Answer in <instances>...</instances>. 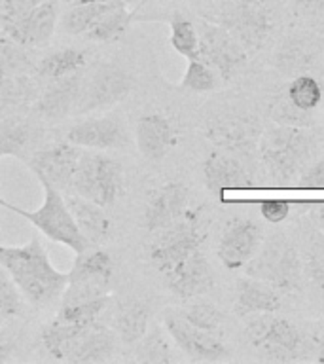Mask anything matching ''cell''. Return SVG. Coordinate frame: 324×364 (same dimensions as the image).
<instances>
[{"label": "cell", "mask_w": 324, "mask_h": 364, "mask_svg": "<svg viewBox=\"0 0 324 364\" xmlns=\"http://www.w3.org/2000/svg\"><path fill=\"white\" fill-rule=\"evenodd\" d=\"M0 264L23 298L36 307L53 304L67 289L68 272L53 266L50 252L38 237L23 245L0 243Z\"/></svg>", "instance_id": "6da1fadb"}, {"label": "cell", "mask_w": 324, "mask_h": 364, "mask_svg": "<svg viewBox=\"0 0 324 364\" xmlns=\"http://www.w3.org/2000/svg\"><path fill=\"white\" fill-rule=\"evenodd\" d=\"M315 141L303 127L275 125L261 131L258 152L275 184L286 186L298 181L300 173L311 161Z\"/></svg>", "instance_id": "7a4b0ae2"}, {"label": "cell", "mask_w": 324, "mask_h": 364, "mask_svg": "<svg viewBox=\"0 0 324 364\" xmlns=\"http://www.w3.org/2000/svg\"><path fill=\"white\" fill-rule=\"evenodd\" d=\"M38 182L42 186V198H44L38 209L27 210L19 207V205L8 203L4 199H2L0 205L31 222L42 235H45L53 243L67 247V249L72 250L74 255L90 249V241L82 235L80 228L74 222L72 213H70L67 201H65V193L61 190H57L55 186H51L50 182Z\"/></svg>", "instance_id": "3957f363"}, {"label": "cell", "mask_w": 324, "mask_h": 364, "mask_svg": "<svg viewBox=\"0 0 324 364\" xmlns=\"http://www.w3.org/2000/svg\"><path fill=\"white\" fill-rule=\"evenodd\" d=\"M207 241V216L203 207H188L186 213L171 226L153 233L148 245V258L161 275L178 264L182 258L201 249Z\"/></svg>", "instance_id": "277c9868"}, {"label": "cell", "mask_w": 324, "mask_h": 364, "mask_svg": "<svg viewBox=\"0 0 324 364\" xmlns=\"http://www.w3.org/2000/svg\"><path fill=\"white\" fill-rule=\"evenodd\" d=\"M301 266L300 255L294 243L286 235L277 233L264 239L252 260L247 264V275L266 281L281 294H288L301 289Z\"/></svg>", "instance_id": "5b68a950"}, {"label": "cell", "mask_w": 324, "mask_h": 364, "mask_svg": "<svg viewBox=\"0 0 324 364\" xmlns=\"http://www.w3.org/2000/svg\"><path fill=\"white\" fill-rule=\"evenodd\" d=\"M124 169L119 161L107 154L90 150L80 156L67 192L78 193L107 209L124 196Z\"/></svg>", "instance_id": "8992f818"}, {"label": "cell", "mask_w": 324, "mask_h": 364, "mask_svg": "<svg viewBox=\"0 0 324 364\" xmlns=\"http://www.w3.org/2000/svg\"><path fill=\"white\" fill-rule=\"evenodd\" d=\"M244 334L247 340L267 360H294L303 351V334L288 318L275 317L273 313L249 315Z\"/></svg>", "instance_id": "52a82bcc"}, {"label": "cell", "mask_w": 324, "mask_h": 364, "mask_svg": "<svg viewBox=\"0 0 324 364\" xmlns=\"http://www.w3.org/2000/svg\"><path fill=\"white\" fill-rule=\"evenodd\" d=\"M216 23L227 28L247 53H256L271 36L275 16L264 0H235L222 8Z\"/></svg>", "instance_id": "ba28073f"}, {"label": "cell", "mask_w": 324, "mask_h": 364, "mask_svg": "<svg viewBox=\"0 0 324 364\" xmlns=\"http://www.w3.org/2000/svg\"><path fill=\"white\" fill-rule=\"evenodd\" d=\"M133 87H135V80L125 68L116 63H101L93 68L91 76L82 82V91L74 116H85L116 107L118 102L127 99Z\"/></svg>", "instance_id": "9c48e42d"}, {"label": "cell", "mask_w": 324, "mask_h": 364, "mask_svg": "<svg viewBox=\"0 0 324 364\" xmlns=\"http://www.w3.org/2000/svg\"><path fill=\"white\" fill-rule=\"evenodd\" d=\"M198 33L199 57L220 74L222 82H230L235 78L249 61L247 50L233 38V34L227 28L222 27L220 23L201 19Z\"/></svg>", "instance_id": "30bf717a"}, {"label": "cell", "mask_w": 324, "mask_h": 364, "mask_svg": "<svg viewBox=\"0 0 324 364\" xmlns=\"http://www.w3.org/2000/svg\"><path fill=\"white\" fill-rule=\"evenodd\" d=\"M161 321H163L167 336L190 360L216 363V360H224L230 357V349L224 340L216 336V332L193 326L178 311H173V309L165 311Z\"/></svg>", "instance_id": "8fae6325"}, {"label": "cell", "mask_w": 324, "mask_h": 364, "mask_svg": "<svg viewBox=\"0 0 324 364\" xmlns=\"http://www.w3.org/2000/svg\"><path fill=\"white\" fill-rule=\"evenodd\" d=\"M205 136L212 144L241 156L252 158L261 136V125L254 116L249 114H220L210 118L205 127Z\"/></svg>", "instance_id": "7c38bea8"}, {"label": "cell", "mask_w": 324, "mask_h": 364, "mask_svg": "<svg viewBox=\"0 0 324 364\" xmlns=\"http://www.w3.org/2000/svg\"><path fill=\"white\" fill-rule=\"evenodd\" d=\"M67 141L82 150H122L129 146V131L118 116H93L70 125Z\"/></svg>", "instance_id": "4fadbf2b"}, {"label": "cell", "mask_w": 324, "mask_h": 364, "mask_svg": "<svg viewBox=\"0 0 324 364\" xmlns=\"http://www.w3.org/2000/svg\"><path fill=\"white\" fill-rule=\"evenodd\" d=\"M266 233L258 222L250 218H235L224 228L220 243H218V258L227 269H241L252 260V256L264 243Z\"/></svg>", "instance_id": "5bb4252c"}, {"label": "cell", "mask_w": 324, "mask_h": 364, "mask_svg": "<svg viewBox=\"0 0 324 364\" xmlns=\"http://www.w3.org/2000/svg\"><path fill=\"white\" fill-rule=\"evenodd\" d=\"M80 156H82V148L72 142H53L34 152L33 158L28 159V167L38 181L50 182L57 190L67 192Z\"/></svg>", "instance_id": "9a60e30c"}, {"label": "cell", "mask_w": 324, "mask_h": 364, "mask_svg": "<svg viewBox=\"0 0 324 364\" xmlns=\"http://www.w3.org/2000/svg\"><path fill=\"white\" fill-rule=\"evenodd\" d=\"M167 289L180 300H192L203 296L215 287V272L210 262L201 249L193 250L192 255L182 258L178 264L163 273Z\"/></svg>", "instance_id": "2e32d148"}, {"label": "cell", "mask_w": 324, "mask_h": 364, "mask_svg": "<svg viewBox=\"0 0 324 364\" xmlns=\"http://www.w3.org/2000/svg\"><path fill=\"white\" fill-rule=\"evenodd\" d=\"M59 23V6L55 0H45L17 19L4 23V33L23 48H42L50 44Z\"/></svg>", "instance_id": "e0dca14e"}, {"label": "cell", "mask_w": 324, "mask_h": 364, "mask_svg": "<svg viewBox=\"0 0 324 364\" xmlns=\"http://www.w3.org/2000/svg\"><path fill=\"white\" fill-rule=\"evenodd\" d=\"M190 207V190L184 182L171 181L156 188L146 199L142 224L148 233H156L178 220Z\"/></svg>", "instance_id": "ac0fdd59"}, {"label": "cell", "mask_w": 324, "mask_h": 364, "mask_svg": "<svg viewBox=\"0 0 324 364\" xmlns=\"http://www.w3.org/2000/svg\"><path fill=\"white\" fill-rule=\"evenodd\" d=\"M205 186L210 193L222 196L227 190H243L252 186V173L241 156L227 150L210 152L203 161Z\"/></svg>", "instance_id": "d6986e66"}, {"label": "cell", "mask_w": 324, "mask_h": 364, "mask_svg": "<svg viewBox=\"0 0 324 364\" xmlns=\"http://www.w3.org/2000/svg\"><path fill=\"white\" fill-rule=\"evenodd\" d=\"M178 142L175 124L167 116L158 112L144 114L136 119L135 144L144 159L158 164L169 156Z\"/></svg>", "instance_id": "ffe728a7"}, {"label": "cell", "mask_w": 324, "mask_h": 364, "mask_svg": "<svg viewBox=\"0 0 324 364\" xmlns=\"http://www.w3.org/2000/svg\"><path fill=\"white\" fill-rule=\"evenodd\" d=\"M82 74H72L65 78L51 80L50 85L45 87L34 101V112L42 119L48 122H59L67 116L74 114L78 105L80 91H82Z\"/></svg>", "instance_id": "44dd1931"}, {"label": "cell", "mask_w": 324, "mask_h": 364, "mask_svg": "<svg viewBox=\"0 0 324 364\" xmlns=\"http://www.w3.org/2000/svg\"><path fill=\"white\" fill-rule=\"evenodd\" d=\"M65 193V201H67L68 209L72 213L74 222L80 228L82 235L90 241L91 247H101L112 230V222H110V216L107 215L104 207L95 203V201L82 198L78 193Z\"/></svg>", "instance_id": "7402d4cb"}, {"label": "cell", "mask_w": 324, "mask_h": 364, "mask_svg": "<svg viewBox=\"0 0 324 364\" xmlns=\"http://www.w3.org/2000/svg\"><path fill=\"white\" fill-rule=\"evenodd\" d=\"M320 46L309 36H288L277 46L273 53V67L284 76L309 73L318 63Z\"/></svg>", "instance_id": "603a6c76"}, {"label": "cell", "mask_w": 324, "mask_h": 364, "mask_svg": "<svg viewBox=\"0 0 324 364\" xmlns=\"http://www.w3.org/2000/svg\"><path fill=\"white\" fill-rule=\"evenodd\" d=\"M114 279V260L110 252L101 247H90L76 255L68 272V283L90 284L110 290Z\"/></svg>", "instance_id": "cb8c5ba5"}, {"label": "cell", "mask_w": 324, "mask_h": 364, "mask_svg": "<svg viewBox=\"0 0 324 364\" xmlns=\"http://www.w3.org/2000/svg\"><path fill=\"white\" fill-rule=\"evenodd\" d=\"M283 306L281 292L266 281L256 277H243L235 283V313L249 317L256 313H275Z\"/></svg>", "instance_id": "d4e9b609"}, {"label": "cell", "mask_w": 324, "mask_h": 364, "mask_svg": "<svg viewBox=\"0 0 324 364\" xmlns=\"http://www.w3.org/2000/svg\"><path fill=\"white\" fill-rule=\"evenodd\" d=\"M116 340L118 336L107 326L99 323H93L85 326L82 336L76 341L74 351L70 353L67 363L72 364H93L104 363L112 357L116 351Z\"/></svg>", "instance_id": "484cf974"}, {"label": "cell", "mask_w": 324, "mask_h": 364, "mask_svg": "<svg viewBox=\"0 0 324 364\" xmlns=\"http://www.w3.org/2000/svg\"><path fill=\"white\" fill-rule=\"evenodd\" d=\"M150 318H152V311L148 304L133 300L124 307H119V311L116 313L114 332L124 346L135 347V343H139L150 328Z\"/></svg>", "instance_id": "4316f807"}, {"label": "cell", "mask_w": 324, "mask_h": 364, "mask_svg": "<svg viewBox=\"0 0 324 364\" xmlns=\"http://www.w3.org/2000/svg\"><path fill=\"white\" fill-rule=\"evenodd\" d=\"M124 0H101V2H80L70 4L61 16L63 31L70 36H84L107 11Z\"/></svg>", "instance_id": "83f0119b"}, {"label": "cell", "mask_w": 324, "mask_h": 364, "mask_svg": "<svg viewBox=\"0 0 324 364\" xmlns=\"http://www.w3.org/2000/svg\"><path fill=\"white\" fill-rule=\"evenodd\" d=\"M85 326H82V324L68 323V321L55 317L50 324H45L44 330H42L44 349L55 360H68Z\"/></svg>", "instance_id": "f1b7e54d"}, {"label": "cell", "mask_w": 324, "mask_h": 364, "mask_svg": "<svg viewBox=\"0 0 324 364\" xmlns=\"http://www.w3.org/2000/svg\"><path fill=\"white\" fill-rule=\"evenodd\" d=\"M87 65V53L85 50L80 48H63V50L51 51L50 55L40 59L36 73L40 78L48 80H59L65 76H72V74L82 73V68Z\"/></svg>", "instance_id": "f546056e"}, {"label": "cell", "mask_w": 324, "mask_h": 364, "mask_svg": "<svg viewBox=\"0 0 324 364\" xmlns=\"http://www.w3.org/2000/svg\"><path fill=\"white\" fill-rule=\"evenodd\" d=\"M131 19H133V8H131V2L124 0L118 6H114L112 10L107 11L84 36L91 42L110 44L124 36Z\"/></svg>", "instance_id": "4dcf8cb0"}, {"label": "cell", "mask_w": 324, "mask_h": 364, "mask_svg": "<svg viewBox=\"0 0 324 364\" xmlns=\"http://www.w3.org/2000/svg\"><path fill=\"white\" fill-rule=\"evenodd\" d=\"M36 97V84L27 74L0 78V114L14 112Z\"/></svg>", "instance_id": "1f68e13d"}, {"label": "cell", "mask_w": 324, "mask_h": 364, "mask_svg": "<svg viewBox=\"0 0 324 364\" xmlns=\"http://www.w3.org/2000/svg\"><path fill=\"white\" fill-rule=\"evenodd\" d=\"M135 360L144 364H169L175 360L169 338L159 326L148 328L141 341L135 343Z\"/></svg>", "instance_id": "d6a6232c"}, {"label": "cell", "mask_w": 324, "mask_h": 364, "mask_svg": "<svg viewBox=\"0 0 324 364\" xmlns=\"http://www.w3.org/2000/svg\"><path fill=\"white\" fill-rule=\"evenodd\" d=\"M284 93H286V97H288L290 102L294 107L301 108V110H307V112L317 110L324 97L323 85H320V82L311 73L294 76L288 82V85H286Z\"/></svg>", "instance_id": "836d02e7"}, {"label": "cell", "mask_w": 324, "mask_h": 364, "mask_svg": "<svg viewBox=\"0 0 324 364\" xmlns=\"http://www.w3.org/2000/svg\"><path fill=\"white\" fill-rule=\"evenodd\" d=\"M33 129L31 125L21 118H2L0 119V158L6 156H19L27 150L31 144Z\"/></svg>", "instance_id": "e575fe53"}, {"label": "cell", "mask_w": 324, "mask_h": 364, "mask_svg": "<svg viewBox=\"0 0 324 364\" xmlns=\"http://www.w3.org/2000/svg\"><path fill=\"white\" fill-rule=\"evenodd\" d=\"M220 84V74L216 73L209 63L203 61L201 57L188 59V67L180 80V85L184 90L193 91V93H210V91L218 90Z\"/></svg>", "instance_id": "d590c367"}, {"label": "cell", "mask_w": 324, "mask_h": 364, "mask_svg": "<svg viewBox=\"0 0 324 364\" xmlns=\"http://www.w3.org/2000/svg\"><path fill=\"white\" fill-rule=\"evenodd\" d=\"M169 44L176 53L186 59L199 57V33L188 17L175 14L169 19Z\"/></svg>", "instance_id": "8d00e7d4"}, {"label": "cell", "mask_w": 324, "mask_h": 364, "mask_svg": "<svg viewBox=\"0 0 324 364\" xmlns=\"http://www.w3.org/2000/svg\"><path fill=\"white\" fill-rule=\"evenodd\" d=\"M108 304H110V296L85 301H61L57 317L68 321V323L90 326L93 323H99V318L108 307Z\"/></svg>", "instance_id": "74e56055"}, {"label": "cell", "mask_w": 324, "mask_h": 364, "mask_svg": "<svg viewBox=\"0 0 324 364\" xmlns=\"http://www.w3.org/2000/svg\"><path fill=\"white\" fill-rule=\"evenodd\" d=\"M269 118L271 122H275L277 125H288V127H311L315 124V118H313V112H307V110H301V108L294 107L290 99L284 95L275 97L271 102H269Z\"/></svg>", "instance_id": "f35d334b"}, {"label": "cell", "mask_w": 324, "mask_h": 364, "mask_svg": "<svg viewBox=\"0 0 324 364\" xmlns=\"http://www.w3.org/2000/svg\"><path fill=\"white\" fill-rule=\"evenodd\" d=\"M28 68H31V57L27 48L16 44L8 36L0 38V78L27 74Z\"/></svg>", "instance_id": "ab89813d"}, {"label": "cell", "mask_w": 324, "mask_h": 364, "mask_svg": "<svg viewBox=\"0 0 324 364\" xmlns=\"http://www.w3.org/2000/svg\"><path fill=\"white\" fill-rule=\"evenodd\" d=\"M178 313L190 324H193V326H198L201 330H209V332H218V328L224 323V313L215 304H209V301L192 304V306L184 307Z\"/></svg>", "instance_id": "60d3db41"}, {"label": "cell", "mask_w": 324, "mask_h": 364, "mask_svg": "<svg viewBox=\"0 0 324 364\" xmlns=\"http://www.w3.org/2000/svg\"><path fill=\"white\" fill-rule=\"evenodd\" d=\"M307 277L324 294V233L313 239L306 262Z\"/></svg>", "instance_id": "b9f144b4"}, {"label": "cell", "mask_w": 324, "mask_h": 364, "mask_svg": "<svg viewBox=\"0 0 324 364\" xmlns=\"http://www.w3.org/2000/svg\"><path fill=\"white\" fill-rule=\"evenodd\" d=\"M23 311V294L14 283L0 284V318L17 317Z\"/></svg>", "instance_id": "7bdbcfd3"}, {"label": "cell", "mask_w": 324, "mask_h": 364, "mask_svg": "<svg viewBox=\"0 0 324 364\" xmlns=\"http://www.w3.org/2000/svg\"><path fill=\"white\" fill-rule=\"evenodd\" d=\"M45 0H0V14H2V23H8L11 19H17L23 14H27Z\"/></svg>", "instance_id": "ee69618b"}, {"label": "cell", "mask_w": 324, "mask_h": 364, "mask_svg": "<svg viewBox=\"0 0 324 364\" xmlns=\"http://www.w3.org/2000/svg\"><path fill=\"white\" fill-rule=\"evenodd\" d=\"M298 186L300 188H324V158L307 164V167L298 176Z\"/></svg>", "instance_id": "f6af8a7d"}, {"label": "cell", "mask_w": 324, "mask_h": 364, "mask_svg": "<svg viewBox=\"0 0 324 364\" xmlns=\"http://www.w3.org/2000/svg\"><path fill=\"white\" fill-rule=\"evenodd\" d=\"M260 215L267 222L279 224L290 215V203L284 199H266L260 203Z\"/></svg>", "instance_id": "bcb514c9"}, {"label": "cell", "mask_w": 324, "mask_h": 364, "mask_svg": "<svg viewBox=\"0 0 324 364\" xmlns=\"http://www.w3.org/2000/svg\"><path fill=\"white\" fill-rule=\"evenodd\" d=\"M292 11L298 17H323L324 0H290Z\"/></svg>", "instance_id": "7dc6e473"}, {"label": "cell", "mask_w": 324, "mask_h": 364, "mask_svg": "<svg viewBox=\"0 0 324 364\" xmlns=\"http://www.w3.org/2000/svg\"><path fill=\"white\" fill-rule=\"evenodd\" d=\"M11 357V341L6 338V334L0 330V363H6Z\"/></svg>", "instance_id": "c3c4849f"}, {"label": "cell", "mask_w": 324, "mask_h": 364, "mask_svg": "<svg viewBox=\"0 0 324 364\" xmlns=\"http://www.w3.org/2000/svg\"><path fill=\"white\" fill-rule=\"evenodd\" d=\"M317 360L318 363H324V334L318 338L317 343Z\"/></svg>", "instance_id": "681fc988"}, {"label": "cell", "mask_w": 324, "mask_h": 364, "mask_svg": "<svg viewBox=\"0 0 324 364\" xmlns=\"http://www.w3.org/2000/svg\"><path fill=\"white\" fill-rule=\"evenodd\" d=\"M6 283H14L10 279V275H8V272L4 269V266L0 264V284H6Z\"/></svg>", "instance_id": "f907efd6"}, {"label": "cell", "mask_w": 324, "mask_h": 364, "mask_svg": "<svg viewBox=\"0 0 324 364\" xmlns=\"http://www.w3.org/2000/svg\"><path fill=\"white\" fill-rule=\"evenodd\" d=\"M68 6L70 4H80V2H101V0H65ZM129 2V0H127Z\"/></svg>", "instance_id": "816d5d0a"}, {"label": "cell", "mask_w": 324, "mask_h": 364, "mask_svg": "<svg viewBox=\"0 0 324 364\" xmlns=\"http://www.w3.org/2000/svg\"><path fill=\"white\" fill-rule=\"evenodd\" d=\"M318 216H320V218H323V220H324V203H320V205H318Z\"/></svg>", "instance_id": "f5cc1de1"}, {"label": "cell", "mask_w": 324, "mask_h": 364, "mask_svg": "<svg viewBox=\"0 0 324 364\" xmlns=\"http://www.w3.org/2000/svg\"><path fill=\"white\" fill-rule=\"evenodd\" d=\"M129 2H144V0H129Z\"/></svg>", "instance_id": "db71d44e"}, {"label": "cell", "mask_w": 324, "mask_h": 364, "mask_svg": "<svg viewBox=\"0 0 324 364\" xmlns=\"http://www.w3.org/2000/svg\"><path fill=\"white\" fill-rule=\"evenodd\" d=\"M0 203H2V198H0Z\"/></svg>", "instance_id": "11a10c76"}]
</instances>
